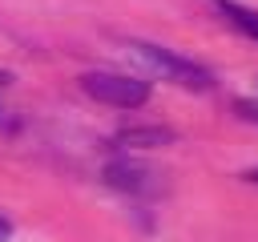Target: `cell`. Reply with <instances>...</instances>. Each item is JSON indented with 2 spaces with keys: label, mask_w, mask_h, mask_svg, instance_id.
<instances>
[{
  "label": "cell",
  "mask_w": 258,
  "mask_h": 242,
  "mask_svg": "<svg viewBox=\"0 0 258 242\" xmlns=\"http://www.w3.org/2000/svg\"><path fill=\"white\" fill-rule=\"evenodd\" d=\"M246 182H254V186H258V169H250V173H246Z\"/></svg>",
  "instance_id": "8"
},
{
  "label": "cell",
  "mask_w": 258,
  "mask_h": 242,
  "mask_svg": "<svg viewBox=\"0 0 258 242\" xmlns=\"http://www.w3.org/2000/svg\"><path fill=\"white\" fill-rule=\"evenodd\" d=\"M8 238H12V222H8V218H0V242H8Z\"/></svg>",
  "instance_id": "7"
},
{
  "label": "cell",
  "mask_w": 258,
  "mask_h": 242,
  "mask_svg": "<svg viewBox=\"0 0 258 242\" xmlns=\"http://www.w3.org/2000/svg\"><path fill=\"white\" fill-rule=\"evenodd\" d=\"M157 173L149 169V165H141V161H109L105 165V182L113 186V190H125V194H149V190H157V182H153Z\"/></svg>",
  "instance_id": "3"
},
{
  "label": "cell",
  "mask_w": 258,
  "mask_h": 242,
  "mask_svg": "<svg viewBox=\"0 0 258 242\" xmlns=\"http://www.w3.org/2000/svg\"><path fill=\"white\" fill-rule=\"evenodd\" d=\"M117 145H129V149H157V145H173L177 133L169 125H129L113 137Z\"/></svg>",
  "instance_id": "4"
},
{
  "label": "cell",
  "mask_w": 258,
  "mask_h": 242,
  "mask_svg": "<svg viewBox=\"0 0 258 242\" xmlns=\"http://www.w3.org/2000/svg\"><path fill=\"white\" fill-rule=\"evenodd\" d=\"M214 8H218L238 32H246L250 40H258V12H250V8H242V4H234V0H214Z\"/></svg>",
  "instance_id": "5"
},
{
  "label": "cell",
  "mask_w": 258,
  "mask_h": 242,
  "mask_svg": "<svg viewBox=\"0 0 258 242\" xmlns=\"http://www.w3.org/2000/svg\"><path fill=\"white\" fill-rule=\"evenodd\" d=\"M4 81H8V73H0V85H4Z\"/></svg>",
  "instance_id": "9"
},
{
  "label": "cell",
  "mask_w": 258,
  "mask_h": 242,
  "mask_svg": "<svg viewBox=\"0 0 258 242\" xmlns=\"http://www.w3.org/2000/svg\"><path fill=\"white\" fill-rule=\"evenodd\" d=\"M81 89L113 109H137L149 101V85L145 81H133L125 73H85L81 77Z\"/></svg>",
  "instance_id": "2"
},
{
  "label": "cell",
  "mask_w": 258,
  "mask_h": 242,
  "mask_svg": "<svg viewBox=\"0 0 258 242\" xmlns=\"http://www.w3.org/2000/svg\"><path fill=\"white\" fill-rule=\"evenodd\" d=\"M234 109H238V117H246V121H258V101L242 97V101H234Z\"/></svg>",
  "instance_id": "6"
},
{
  "label": "cell",
  "mask_w": 258,
  "mask_h": 242,
  "mask_svg": "<svg viewBox=\"0 0 258 242\" xmlns=\"http://www.w3.org/2000/svg\"><path fill=\"white\" fill-rule=\"evenodd\" d=\"M129 48H133V56H137V60H145L153 73H161L165 81H173V85H181V89H210V85H214L210 69H202V65H194V60H185V56H177V52L161 48V44L133 40Z\"/></svg>",
  "instance_id": "1"
}]
</instances>
